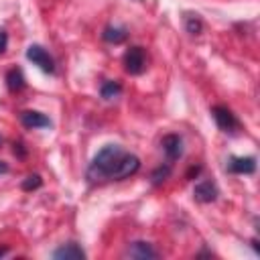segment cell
I'll return each instance as SVG.
<instances>
[{"instance_id": "13", "label": "cell", "mask_w": 260, "mask_h": 260, "mask_svg": "<svg viewBox=\"0 0 260 260\" xmlns=\"http://www.w3.org/2000/svg\"><path fill=\"white\" fill-rule=\"evenodd\" d=\"M104 39L108 43H122L126 39V30L124 28H116V26H108L104 30Z\"/></svg>"}, {"instance_id": "7", "label": "cell", "mask_w": 260, "mask_h": 260, "mask_svg": "<svg viewBox=\"0 0 260 260\" xmlns=\"http://www.w3.org/2000/svg\"><path fill=\"white\" fill-rule=\"evenodd\" d=\"M193 197L201 203H211L217 199V187L211 183V181H201L195 185L193 189Z\"/></svg>"}, {"instance_id": "6", "label": "cell", "mask_w": 260, "mask_h": 260, "mask_svg": "<svg viewBox=\"0 0 260 260\" xmlns=\"http://www.w3.org/2000/svg\"><path fill=\"white\" fill-rule=\"evenodd\" d=\"M162 150L169 160H177L183 154V140L179 134H167L162 138Z\"/></svg>"}, {"instance_id": "20", "label": "cell", "mask_w": 260, "mask_h": 260, "mask_svg": "<svg viewBox=\"0 0 260 260\" xmlns=\"http://www.w3.org/2000/svg\"><path fill=\"white\" fill-rule=\"evenodd\" d=\"M0 140H2V138H0Z\"/></svg>"}, {"instance_id": "5", "label": "cell", "mask_w": 260, "mask_h": 260, "mask_svg": "<svg viewBox=\"0 0 260 260\" xmlns=\"http://www.w3.org/2000/svg\"><path fill=\"white\" fill-rule=\"evenodd\" d=\"M228 171L236 175H252L256 171V158L252 156H234L228 162Z\"/></svg>"}, {"instance_id": "4", "label": "cell", "mask_w": 260, "mask_h": 260, "mask_svg": "<svg viewBox=\"0 0 260 260\" xmlns=\"http://www.w3.org/2000/svg\"><path fill=\"white\" fill-rule=\"evenodd\" d=\"M211 114H213L215 124H217L223 132H236V130L240 128L238 118H236V116H234V112H232V110H228L225 106H215V108L211 110Z\"/></svg>"}, {"instance_id": "3", "label": "cell", "mask_w": 260, "mask_h": 260, "mask_svg": "<svg viewBox=\"0 0 260 260\" xmlns=\"http://www.w3.org/2000/svg\"><path fill=\"white\" fill-rule=\"evenodd\" d=\"M26 59L32 61V65H37L39 69H43L45 73H53L55 71V63L51 59V55L41 47V45H30L26 49Z\"/></svg>"}, {"instance_id": "1", "label": "cell", "mask_w": 260, "mask_h": 260, "mask_svg": "<svg viewBox=\"0 0 260 260\" xmlns=\"http://www.w3.org/2000/svg\"><path fill=\"white\" fill-rule=\"evenodd\" d=\"M140 169V158L136 154H130L122 150L118 144L104 146L87 169L89 181H120L130 175H134Z\"/></svg>"}, {"instance_id": "12", "label": "cell", "mask_w": 260, "mask_h": 260, "mask_svg": "<svg viewBox=\"0 0 260 260\" xmlns=\"http://www.w3.org/2000/svg\"><path fill=\"white\" fill-rule=\"evenodd\" d=\"M120 91H122V85L118 81H106L102 85V98L104 100H114L116 95H120Z\"/></svg>"}, {"instance_id": "15", "label": "cell", "mask_w": 260, "mask_h": 260, "mask_svg": "<svg viewBox=\"0 0 260 260\" xmlns=\"http://www.w3.org/2000/svg\"><path fill=\"white\" fill-rule=\"evenodd\" d=\"M37 187H41V177H39V175H30V177H26L24 183H22V189H24V191H32V189H37Z\"/></svg>"}, {"instance_id": "19", "label": "cell", "mask_w": 260, "mask_h": 260, "mask_svg": "<svg viewBox=\"0 0 260 260\" xmlns=\"http://www.w3.org/2000/svg\"><path fill=\"white\" fill-rule=\"evenodd\" d=\"M6 252H8V250H6V248H0V256H4V254H6Z\"/></svg>"}, {"instance_id": "8", "label": "cell", "mask_w": 260, "mask_h": 260, "mask_svg": "<svg viewBox=\"0 0 260 260\" xmlns=\"http://www.w3.org/2000/svg\"><path fill=\"white\" fill-rule=\"evenodd\" d=\"M20 122L26 126V128H47V126H51V120L45 116V114H41V112H32V110H26V112H22L20 114Z\"/></svg>"}, {"instance_id": "17", "label": "cell", "mask_w": 260, "mask_h": 260, "mask_svg": "<svg viewBox=\"0 0 260 260\" xmlns=\"http://www.w3.org/2000/svg\"><path fill=\"white\" fill-rule=\"evenodd\" d=\"M8 47V35L4 30H0V53H4Z\"/></svg>"}, {"instance_id": "16", "label": "cell", "mask_w": 260, "mask_h": 260, "mask_svg": "<svg viewBox=\"0 0 260 260\" xmlns=\"http://www.w3.org/2000/svg\"><path fill=\"white\" fill-rule=\"evenodd\" d=\"M169 173H171V169H169L167 165H165V167H158V169L152 173V181L158 185V183H162V181L169 177Z\"/></svg>"}, {"instance_id": "11", "label": "cell", "mask_w": 260, "mask_h": 260, "mask_svg": "<svg viewBox=\"0 0 260 260\" xmlns=\"http://www.w3.org/2000/svg\"><path fill=\"white\" fill-rule=\"evenodd\" d=\"M6 85H8V89L10 91H20L22 87H24V75H22V71L20 69H10L8 73H6Z\"/></svg>"}, {"instance_id": "10", "label": "cell", "mask_w": 260, "mask_h": 260, "mask_svg": "<svg viewBox=\"0 0 260 260\" xmlns=\"http://www.w3.org/2000/svg\"><path fill=\"white\" fill-rule=\"evenodd\" d=\"M53 258H61V260H79V258H85V252L77 246V244H65L61 248H57L53 252Z\"/></svg>"}, {"instance_id": "9", "label": "cell", "mask_w": 260, "mask_h": 260, "mask_svg": "<svg viewBox=\"0 0 260 260\" xmlns=\"http://www.w3.org/2000/svg\"><path fill=\"white\" fill-rule=\"evenodd\" d=\"M128 256L138 258V260H148V258H156L158 254L148 242H132L128 248Z\"/></svg>"}, {"instance_id": "2", "label": "cell", "mask_w": 260, "mask_h": 260, "mask_svg": "<svg viewBox=\"0 0 260 260\" xmlns=\"http://www.w3.org/2000/svg\"><path fill=\"white\" fill-rule=\"evenodd\" d=\"M144 67H146V57H144L142 47H130L124 55V69L130 75H140Z\"/></svg>"}, {"instance_id": "18", "label": "cell", "mask_w": 260, "mask_h": 260, "mask_svg": "<svg viewBox=\"0 0 260 260\" xmlns=\"http://www.w3.org/2000/svg\"><path fill=\"white\" fill-rule=\"evenodd\" d=\"M6 171H8V167H6V165L0 160V173H6Z\"/></svg>"}, {"instance_id": "14", "label": "cell", "mask_w": 260, "mask_h": 260, "mask_svg": "<svg viewBox=\"0 0 260 260\" xmlns=\"http://www.w3.org/2000/svg\"><path fill=\"white\" fill-rule=\"evenodd\" d=\"M185 24H187V30H189L191 35H199L201 28H203V24H201V20H199L197 16H187V18H185Z\"/></svg>"}]
</instances>
